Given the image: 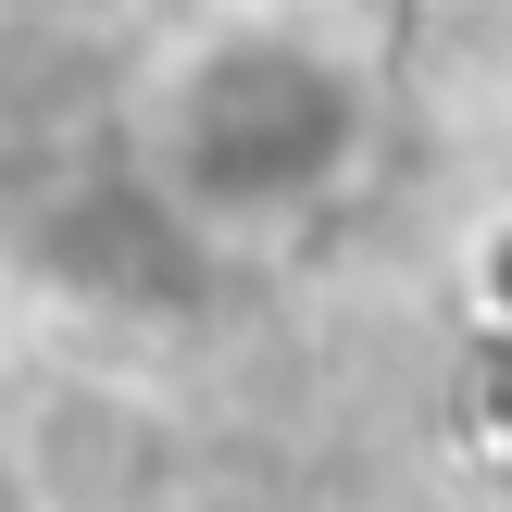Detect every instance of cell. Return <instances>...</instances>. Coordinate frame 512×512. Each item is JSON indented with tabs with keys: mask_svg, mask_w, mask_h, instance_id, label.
<instances>
[{
	"mask_svg": "<svg viewBox=\"0 0 512 512\" xmlns=\"http://www.w3.org/2000/svg\"><path fill=\"white\" fill-rule=\"evenodd\" d=\"M125 175L175 238H300L375 175V63L325 13H188L125 88Z\"/></svg>",
	"mask_w": 512,
	"mask_h": 512,
	"instance_id": "obj_1",
	"label": "cell"
},
{
	"mask_svg": "<svg viewBox=\"0 0 512 512\" xmlns=\"http://www.w3.org/2000/svg\"><path fill=\"white\" fill-rule=\"evenodd\" d=\"M188 13H338V0H188Z\"/></svg>",
	"mask_w": 512,
	"mask_h": 512,
	"instance_id": "obj_2",
	"label": "cell"
}]
</instances>
